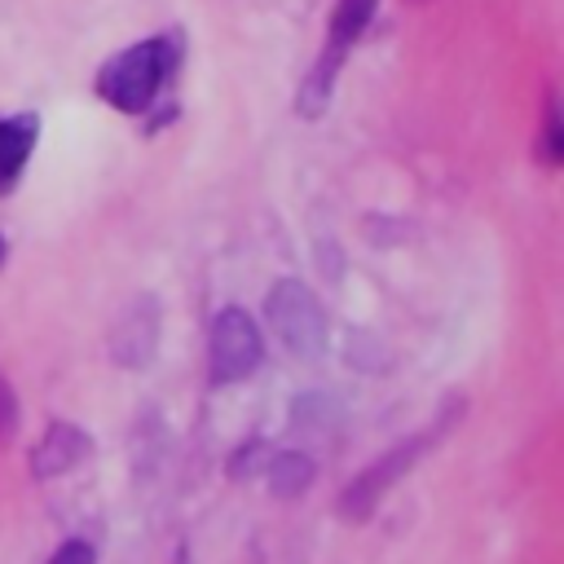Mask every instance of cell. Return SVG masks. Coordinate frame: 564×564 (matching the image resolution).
<instances>
[{
    "label": "cell",
    "mask_w": 564,
    "mask_h": 564,
    "mask_svg": "<svg viewBox=\"0 0 564 564\" xmlns=\"http://www.w3.org/2000/svg\"><path fill=\"white\" fill-rule=\"evenodd\" d=\"M264 454H273L264 441H251V445H242V449H234V458H229V476L234 480H251L269 458Z\"/></svg>",
    "instance_id": "11"
},
{
    "label": "cell",
    "mask_w": 564,
    "mask_h": 564,
    "mask_svg": "<svg viewBox=\"0 0 564 564\" xmlns=\"http://www.w3.org/2000/svg\"><path fill=\"white\" fill-rule=\"evenodd\" d=\"M264 361V339H260V326L247 317V308L229 304L212 317V330H207V383L212 388H225V383H238L247 375H256V366Z\"/></svg>",
    "instance_id": "2"
},
{
    "label": "cell",
    "mask_w": 564,
    "mask_h": 564,
    "mask_svg": "<svg viewBox=\"0 0 564 564\" xmlns=\"http://www.w3.org/2000/svg\"><path fill=\"white\" fill-rule=\"evenodd\" d=\"M264 317L273 326V335L295 352V357H317L326 348V313L313 300V291L295 278L278 282L264 300Z\"/></svg>",
    "instance_id": "4"
},
{
    "label": "cell",
    "mask_w": 564,
    "mask_h": 564,
    "mask_svg": "<svg viewBox=\"0 0 564 564\" xmlns=\"http://www.w3.org/2000/svg\"><path fill=\"white\" fill-rule=\"evenodd\" d=\"M4 256H9V242H4V238H0V264H4Z\"/></svg>",
    "instance_id": "15"
},
{
    "label": "cell",
    "mask_w": 564,
    "mask_h": 564,
    "mask_svg": "<svg viewBox=\"0 0 564 564\" xmlns=\"http://www.w3.org/2000/svg\"><path fill=\"white\" fill-rule=\"evenodd\" d=\"M181 66V35H159L145 44H132L123 53H115L101 70H97V93L123 110V115H141L154 93L172 79V70Z\"/></svg>",
    "instance_id": "1"
},
{
    "label": "cell",
    "mask_w": 564,
    "mask_h": 564,
    "mask_svg": "<svg viewBox=\"0 0 564 564\" xmlns=\"http://www.w3.org/2000/svg\"><path fill=\"white\" fill-rule=\"evenodd\" d=\"M35 137H40V119L35 115H13V119H0V194H9L35 150Z\"/></svg>",
    "instance_id": "7"
},
{
    "label": "cell",
    "mask_w": 564,
    "mask_h": 564,
    "mask_svg": "<svg viewBox=\"0 0 564 564\" xmlns=\"http://www.w3.org/2000/svg\"><path fill=\"white\" fill-rule=\"evenodd\" d=\"M48 564H97V551H93L88 542L70 538V542H62V546L53 551V560H48Z\"/></svg>",
    "instance_id": "14"
},
{
    "label": "cell",
    "mask_w": 564,
    "mask_h": 564,
    "mask_svg": "<svg viewBox=\"0 0 564 564\" xmlns=\"http://www.w3.org/2000/svg\"><path fill=\"white\" fill-rule=\"evenodd\" d=\"M542 159H546V163H560V159H564V132H560V110H555V97L546 101V128H542Z\"/></svg>",
    "instance_id": "12"
},
{
    "label": "cell",
    "mask_w": 564,
    "mask_h": 564,
    "mask_svg": "<svg viewBox=\"0 0 564 564\" xmlns=\"http://www.w3.org/2000/svg\"><path fill=\"white\" fill-rule=\"evenodd\" d=\"M445 423H436V432H441ZM436 432H423V436H405L401 445H392V449H383L370 467H361L348 485H344V494H339V502H335V511L344 516V520H370V511L383 502V494L427 454V445H432V436Z\"/></svg>",
    "instance_id": "3"
},
{
    "label": "cell",
    "mask_w": 564,
    "mask_h": 564,
    "mask_svg": "<svg viewBox=\"0 0 564 564\" xmlns=\"http://www.w3.org/2000/svg\"><path fill=\"white\" fill-rule=\"evenodd\" d=\"M13 432H18V397H13V388L0 379V445L13 441Z\"/></svg>",
    "instance_id": "13"
},
{
    "label": "cell",
    "mask_w": 564,
    "mask_h": 564,
    "mask_svg": "<svg viewBox=\"0 0 564 564\" xmlns=\"http://www.w3.org/2000/svg\"><path fill=\"white\" fill-rule=\"evenodd\" d=\"M335 70H339V53H326V57L308 70V79H304V88H300V115H304V119H317V115L326 110Z\"/></svg>",
    "instance_id": "10"
},
{
    "label": "cell",
    "mask_w": 564,
    "mask_h": 564,
    "mask_svg": "<svg viewBox=\"0 0 564 564\" xmlns=\"http://www.w3.org/2000/svg\"><path fill=\"white\" fill-rule=\"evenodd\" d=\"M106 348H110L115 366H123V370H141V366L154 361V348H159V304H154V295L128 300V308L115 317V326L106 335Z\"/></svg>",
    "instance_id": "5"
},
{
    "label": "cell",
    "mask_w": 564,
    "mask_h": 564,
    "mask_svg": "<svg viewBox=\"0 0 564 564\" xmlns=\"http://www.w3.org/2000/svg\"><path fill=\"white\" fill-rule=\"evenodd\" d=\"M88 454H93L88 432L57 419V423H48V432L40 436V445L31 449V476H35V480H53V476L79 467Z\"/></svg>",
    "instance_id": "6"
},
{
    "label": "cell",
    "mask_w": 564,
    "mask_h": 564,
    "mask_svg": "<svg viewBox=\"0 0 564 564\" xmlns=\"http://www.w3.org/2000/svg\"><path fill=\"white\" fill-rule=\"evenodd\" d=\"M375 9H379V0H335V18H330V48H326V53H339V57H344V48H348V44H357V40H361V31L370 26Z\"/></svg>",
    "instance_id": "9"
},
{
    "label": "cell",
    "mask_w": 564,
    "mask_h": 564,
    "mask_svg": "<svg viewBox=\"0 0 564 564\" xmlns=\"http://www.w3.org/2000/svg\"><path fill=\"white\" fill-rule=\"evenodd\" d=\"M264 476H269V489H273V494L295 498V494H304V489L313 485L317 467H313V458L300 454V449H273L269 463H264Z\"/></svg>",
    "instance_id": "8"
}]
</instances>
